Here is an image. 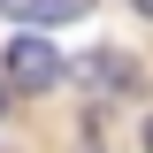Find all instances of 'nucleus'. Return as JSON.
<instances>
[{
  "label": "nucleus",
  "mask_w": 153,
  "mask_h": 153,
  "mask_svg": "<svg viewBox=\"0 0 153 153\" xmlns=\"http://www.w3.org/2000/svg\"><path fill=\"white\" fill-rule=\"evenodd\" d=\"M0 76H8L16 92H46V84H61V54H54L38 31H16L8 54H0Z\"/></svg>",
  "instance_id": "nucleus-1"
},
{
  "label": "nucleus",
  "mask_w": 153,
  "mask_h": 153,
  "mask_svg": "<svg viewBox=\"0 0 153 153\" xmlns=\"http://www.w3.org/2000/svg\"><path fill=\"white\" fill-rule=\"evenodd\" d=\"M16 23H69V16H84L92 0H0Z\"/></svg>",
  "instance_id": "nucleus-2"
},
{
  "label": "nucleus",
  "mask_w": 153,
  "mask_h": 153,
  "mask_svg": "<svg viewBox=\"0 0 153 153\" xmlns=\"http://www.w3.org/2000/svg\"><path fill=\"white\" fill-rule=\"evenodd\" d=\"M0 115H8V76H0Z\"/></svg>",
  "instance_id": "nucleus-3"
},
{
  "label": "nucleus",
  "mask_w": 153,
  "mask_h": 153,
  "mask_svg": "<svg viewBox=\"0 0 153 153\" xmlns=\"http://www.w3.org/2000/svg\"><path fill=\"white\" fill-rule=\"evenodd\" d=\"M130 8H138V16H153V0H130Z\"/></svg>",
  "instance_id": "nucleus-4"
},
{
  "label": "nucleus",
  "mask_w": 153,
  "mask_h": 153,
  "mask_svg": "<svg viewBox=\"0 0 153 153\" xmlns=\"http://www.w3.org/2000/svg\"><path fill=\"white\" fill-rule=\"evenodd\" d=\"M146 153H153V115H146Z\"/></svg>",
  "instance_id": "nucleus-5"
}]
</instances>
